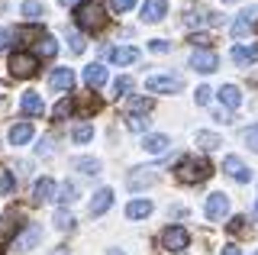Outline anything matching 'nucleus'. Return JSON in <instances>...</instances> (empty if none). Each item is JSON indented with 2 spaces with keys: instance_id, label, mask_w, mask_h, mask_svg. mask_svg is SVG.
Wrapping results in <instances>:
<instances>
[{
  "instance_id": "1",
  "label": "nucleus",
  "mask_w": 258,
  "mask_h": 255,
  "mask_svg": "<svg viewBox=\"0 0 258 255\" xmlns=\"http://www.w3.org/2000/svg\"><path fill=\"white\" fill-rule=\"evenodd\" d=\"M75 20H78L81 29L94 33V29H103V26H107V10H103L100 0H81L78 10H75Z\"/></svg>"
},
{
  "instance_id": "2",
  "label": "nucleus",
  "mask_w": 258,
  "mask_h": 255,
  "mask_svg": "<svg viewBox=\"0 0 258 255\" xmlns=\"http://www.w3.org/2000/svg\"><path fill=\"white\" fill-rule=\"evenodd\" d=\"M210 174H213V165L207 162V158H181V165H177V178L184 181V184H200V181H207Z\"/></svg>"
},
{
  "instance_id": "3",
  "label": "nucleus",
  "mask_w": 258,
  "mask_h": 255,
  "mask_svg": "<svg viewBox=\"0 0 258 255\" xmlns=\"http://www.w3.org/2000/svg\"><path fill=\"white\" fill-rule=\"evenodd\" d=\"M216 23H220V17H216L213 10H210V7H187V10H184V26L187 29H200V26H216Z\"/></svg>"
},
{
  "instance_id": "4",
  "label": "nucleus",
  "mask_w": 258,
  "mask_h": 255,
  "mask_svg": "<svg viewBox=\"0 0 258 255\" xmlns=\"http://www.w3.org/2000/svg\"><path fill=\"white\" fill-rule=\"evenodd\" d=\"M36 68H39V58H36V55H29V52L10 55V75L13 78H32V75H36Z\"/></svg>"
},
{
  "instance_id": "5",
  "label": "nucleus",
  "mask_w": 258,
  "mask_h": 255,
  "mask_svg": "<svg viewBox=\"0 0 258 255\" xmlns=\"http://www.w3.org/2000/svg\"><path fill=\"white\" fill-rule=\"evenodd\" d=\"M190 242V233L184 226H168L165 233H161V245H165L168 252H184Z\"/></svg>"
},
{
  "instance_id": "6",
  "label": "nucleus",
  "mask_w": 258,
  "mask_h": 255,
  "mask_svg": "<svg viewBox=\"0 0 258 255\" xmlns=\"http://www.w3.org/2000/svg\"><path fill=\"white\" fill-rule=\"evenodd\" d=\"M145 87H149L152 94H174V91H181V87H184V81L177 75H155V78L145 81Z\"/></svg>"
},
{
  "instance_id": "7",
  "label": "nucleus",
  "mask_w": 258,
  "mask_h": 255,
  "mask_svg": "<svg viewBox=\"0 0 258 255\" xmlns=\"http://www.w3.org/2000/svg\"><path fill=\"white\" fill-rule=\"evenodd\" d=\"M223 171L229 174L232 181H239V184H248V181L255 178V174L248 171L245 165H242V158H239V155H226V158H223Z\"/></svg>"
},
{
  "instance_id": "8",
  "label": "nucleus",
  "mask_w": 258,
  "mask_h": 255,
  "mask_svg": "<svg viewBox=\"0 0 258 255\" xmlns=\"http://www.w3.org/2000/svg\"><path fill=\"white\" fill-rule=\"evenodd\" d=\"M255 26H258V7H248V10H242L239 17H236V23H232V36L242 39V36L252 33Z\"/></svg>"
},
{
  "instance_id": "9",
  "label": "nucleus",
  "mask_w": 258,
  "mask_h": 255,
  "mask_svg": "<svg viewBox=\"0 0 258 255\" xmlns=\"http://www.w3.org/2000/svg\"><path fill=\"white\" fill-rule=\"evenodd\" d=\"M216 65H220V58H216L213 49H194L190 68H197V71H204V75H210V71H216Z\"/></svg>"
},
{
  "instance_id": "10",
  "label": "nucleus",
  "mask_w": 258,
  "mask_h": 255,
  "mask_svg": "<svg viewBox=\"0 0 258 255\" xmlns=\"http://www.w3.org/2000/svg\"><path fill=\"white\" fill-rule=\"evenodd\" d=\"M226 213H229V197L220 194V190H216V194H210L207 197V217L213 220V223H220Z\"/></svg>"
},
{
  "instance_id": "11",
  "label": "nucleus",
  "mask_w": 258,
  "mask_h": 255,
  "mask_svg": "<svg viewBox=\"0 0 258 255\" xmlns=\"http://www.w3.org/2000/svg\"><path fill=\"white\" fill-rule=\"evenodd\" d=\"M155 181H158L155 168H133V171H129V178H126V184H129V190H142V187L155 184Z\"/></svg>"
},
{
  "instance_id": "12",
  "label": "nucleus",
  "mask_w": 258,
  "mask_h": 255,
  "mask_svg": "<svg viewBox=\"0 0 258 255\" xmlns=\"http://www.w3.org/2000/svg\"><path fill=\"white\" fill-rule=\"evenodd\" d=\"M42 239V226H36V223H29L26 226V233H20L13 239V249H20V252H29V249H36V242Z\"/></svg>"
},
{
  "instance_id": "13",
  "label": "nucleus",
  "mask_w": 258,
  "mask_h": 255,
  "mask_svg": "<svg viewBox=\"0 0 258 255\" xmlns=\"http://www.w3.org/2000/svg\"><path fill=\"white\" fill-rule=\"evenodd\" d=\"M107 58L113 65H133V61H139V49H133V45H116V49H107Z\"/></svg>"
},
{
  "instance_id": "14",
  "label": "nucleus",
  "mask_w": 258,
  "mask_h": 255,
  "mask_svg": "<svg viewBox=\"0 0 258 255\" xmlns=\"http://www.w3.org/2000/svg\"><path fill=\"white\" fill-rule=\"evenodd\" d=\"M142 149H145L149 155H165L168 149H171V139L161 136V133H149V136L142 139Z\"/></svg>"
},
{
  "instance_id": "15",
  "label": "nucleus",
  "mask_w": 258,
  "mask_h": 255,
  "mask_svg": "<svg viewBox=\"0 0 258 255\" xmlns=\"http://www.w3.org/2000/svg\"><path fill=\"white\" fill-rule=\"evenodd\" d=\"M165 13H168V0H145V4H142V20L145 23L165 20Z\"/></svg>"
},
{
  "instance_id": "16",
  "label": "nucleus",
  "mask_w": 258,
  "mask_h": 255,
  "mask_svg": "<svg viewBox=\"0 0 258 255\" xmlns=\"http://www.w3.org/2000/svg\"><path fill=\"white\" fill-rule=\"evenodd\" d=\"M48 84H52V91H71V87H75V71L71 68H55L52 78H48Z\"/></svg>"
},
{
  "instance_id": "17",
  "label": "nucleus",
  "mask_w": 258,
  "mask_h": 255,
  "mask_svg": "<svg viewBox=\"0 0 258 255\" xmlns=\"http://www.w3.org/2000/svg\"><path fill=\"white\" fill-rule=\"evenodd\" d=\"M113 207V190L110 187H100L94 194V201H91V217H100V213H107Z\"/></svg>"
},
{
  "instance_id": "18",
  "label": "nucleus",
  "mask_w": 258,
  "mask_h": 255,
  "mask_svg": "<svg viewBox=\"0 0 258 255\" xmlns=\"http://www.w3.org/2000/svg\"><path fill=\"white\" fill-rule=\"evenodd\" d=\"M55 197V181L52 178H39L36 184H32V201L36 204H45V201H52Z\"/></svg>"
},
{
  "instance_id": "19",
  "label": "nucleus",
  "mask_w": 258,
  "mask_h": 255,
  "mask_svg": "<svg viewBox=\"0 0 258 255\" xmlns=\"http://www.w3.org/2000/svg\"><path fill=\"white\" fill-rule=\"evenodd\" d=\"M232 61H236V65H252V61H258V42L236 45V49H232Z\"/></svg>"
},
{
  "instance_id": "20",
  "label": "nucleus",
  "mask_w": 258,
  "mask_h": 255,
  "mask_svg": "<svg viewBox=\"0 0 258 255\" xmlns=\"http://www.w3.org/2000/svg\"><path fill=\"white\" fill-rule=\"evenodd\" d=\"M20 107H23V113H29V116H42L45 103H42V97H39L36 91H26V94H23V100H20Z\"/></svg>"
},
{
  "instance_id": "21",
  "label": "nucleus",
  "mask_w": 258,
  "mask_h": 255,
  "mask_svg": "<svg viewBox=\"0 0 258 255\" xmlns=\"http://www.w3.org/2000/svg\"><path fill=\"white\" fill-rule=\"evenodd\" d=\"M84 84L94 87V91L103 87V84H107V68H103V65H87L84 68Z\"/></svg>"
},
{
  "instance_id": "22",
  "label": "nucleus",
  "mask_w": 258,
  "mask_h": 255,
  "mask_svg": "<svg viewBox=\"0 0 258 255\" xmlns=\"http://www.w3.org/2000/svg\"><path fill=\"white\" fill-rule=\"evenodd\" d=\"M220 100H223L229 110H236L239 103H242V91H239L236 84H223V87H220Z\"/></svg>"
},
{
  "instance_id": "23",
  "label": "nucleus",
  "mask_w": 258,
  "mask_h": 255,
  "mask_svg": "<svg viewBox=\"0 0 258 255\" xmlns=\"http://www.w3.org/2000/svg\"><path fill=\"white\" fill-rule=\"evenodd\" d=\"M32 139V123H16L10 130V146H26Z\"/></svg>"
},
{
  "instance_id": "24",
  "label": "nucleus",
  "mask_w": 258,
  "mask_h": 255,
  "mask_svg": "<svg viewBox=\"0 0 258 255\" xmlns=\"http://www.w3.org/2000/svg\"><path fill=\"white\" fill-rule=\"evenodd\" d=\"M10 39H16V42H39V39H42V29L39 26H20L16 33H10Z\"/></svg>"
},
{
  "instance_id": "25",
  "label": "nucleus",
  "mask_w": 258,
  "mask_h": 255,
  "mask_svg": "<svg viewBox=\"0 0 258 255\" xmlns=\"http://www.w3.org/2000/svg\"><path fill=\"white\" fill-rule=\"evenodd\" d=\"M149 213H152V201H133V204L126 207V217L129 220H145Z\"/></svg>"
},
{
  "instance_id": "26",
  "label": "nucleus",
  "mask_w": 258,
  "mask_h": 255,
  "mask_svg": "<svg viewBox=\"0 0 258 255\" xmlns=\"http://www.w3.org/2000/svg\"><path fill=\"white\" fill-rule=\"evenodd\" d=\"M197 146H200V149H207V152H213V149H220V146H223V139L216 136V133H197Z\"/></svg>"
},
{
  "instance_id": "27",
  "label": "nucleus",
  "mask_w": 258,
  "mask_h": 255,
  "mask_svg": "<svg viewBox=\"0 0 258 255\" xmlns=\"http://www.w3.org/2000/svg\"><path fill=\"white\" fill-rule=\"evenodd\" d=\"M23 13H26V17L36 23V20H42V13H45V4L42 0H26V4H23Z\"/></svg>"
},
{
  "instance_id": "28",
  "label": "nucleus",
  "mask_w": 258,
  "mask_h": 255,
  "mask_svg": "<svg viewBox=\"0 0 258 255\" xmlns=\"http://www.w3.org/2000/svg\"><path fill=\"white\" fill-rule=\"evenodd\" d=\"M55 52H58V42H55L52 36L39 39V55H42V58H55Z\"/></svg>"
},
{
  "instance_id": "29",
  "label": "nucleus",
  "mask_w": 258,
  "mask_h": 255,
  "mask_svg": "<svg viewBox=\"0 0 258 255\" xmlns=\"http://www.w3.org/2000/svg\"><path fill=\"white\" fill-rule=\"evenodd\" d=\"M149 110H152V100L149 97H133V100H129V107H126V113H145V116H149Z\"/></svg>"
},
{
  "instance_id": "30",
  "label": "nucleus",
  "mask_w": 258,
  "mask_h": 255,
  "mask_svg": "<svg viewBox=\"0 0 258 255\" xmlns=\"http://www.w3.org/2000/svg\"><path fill=\"white\" fill-rule=\"evenodd\" d=\"M58 201H61V204H75V201H78V184H75V181H64V184H61Z\"/></svg>"
},
{
  "instance_id": "31",
  "label": "nucleus",
  "mask_w": 258,
  "mask_h": 255,
  "mask_svg": "<svg viewBox=\"0 0 258 255\" xmlns=\"http://www.w3.org/2000/svg\"><path fill=\"white\" fill-rule=\"evenodd\" d=\"M126 126H129L133 133H145L149 119H145V113H126Z\"/></svg>"
},
{
  "instance_id": "32",
  "label": "nucleus",
  "mask_w": 258,
  "mask_h": 255,
  "mask_svg": "<svg viewBox=\"0 0 258 255\" xmlns=\"http://www.w3.org/2000/svg\"><path fill=\"white\" fill-rule=\"evenodd\" d=\"M75 168H81L84 174H100V162H97V158H78Z\"/></svg>"
},
{
  "instance_id": "33",
  "label": "nucleus",
  "mask_w": 258,
  "mask_h": 255,
  "mask_svg": "<svg viewBox=\"0 0 258 255\" xmlns=\"http://www.w3.org/2000/svg\"><path fill=\"white\" fill-rule=\"evenodd\" d=\"M71 139H75V142H91V139H94V126H87V123L75 126V133H71Z\"/></svg>"
},
{
  "instance_id": "34",
  "label": "nucleus",
  "mask_w": 258,
  "mask_h": 255,
  "mask_svg": "<svg viewBox=\"0 0 258 255\" xmlns=\"http://www.w3.org/2000/svg\"><path fill=\"white\" fill-rule=\"evenodd\" d=\"M13 220H16V213L10 210V213H7V217H4V223H0V242H4V239L13 233V226H20V223H13Z\"/></svg>"
},
{
  "instance_id": "35",
  "label": "nucleus",
  "mask_w": 258,
  "mask_h": 255,
  "mask_svg": "<svg viewBox=\"0 0 258 255\" xmlns=\"http://www.w3.org/2000/svg\"><path fill=\"white\" fill-rule=\"evenodd\" d=\"M71 113H75V103H71L68 97L58 100V107H55V119H64V116H71Z\"/></svg>"
},
{
  "instance_id": "36",
  "label": "nucleus",
  "mask_w": 258,
  "mask_h": 255,
  "mask_svg": "<svg viewBox=\"0 0 258 255\" xmlns=\"http://www.w3.org/2000/svg\"><path fill=\"white\" fill-rule=\"evenodd\" d=\"M55 226H58V229H71V226H75V217H71L68 210H58V213H55Z\"/></svg>"
},
{
  "instance_id": "37",
  "label": "nucleus",
  "mask_w": 258,
  "mask_h": 255,
  "mask_svg": "<svg viewBox=\"0 0 258 255\" xmlns=\"http://www.w3.org/2000/svg\"><path fill=\"white\" fill-rule=\"evenodd\" d=\"M245 146L252 149V152H258V123H255V126H248V130H245Z\"/></svg>"
},
{
  "instance_id": "38",
  "label": "nucleus",
  "mask_w": 258,
  "mask_h": 255,
  "mask_svg": "<svg viewBox=\"0 0 258 255\" xmlns=\"http://www.w3.org/2000/svg\"><path fill=\"white\" fill-rule=\"evenodd\" d=\"M113 91H116L119 97H126V94L133 91V78H116V84H113Z\"/></svg>"
},
{
  "instance_id": "39",
  "label": "nucleus",
  "mask_w": 258,
  "mask_h": 255,
  "mask_svg": "<svg viewBox=\"0 0 258 255\" xmlns=\"http://www.w3.org/2000/svg\"><path fill=\"white\" fill-rule=\"evenodd\" d=\"M0 194H13V174L0 171Z\"/></svg>"
},
{
  "instance_id": "40",
  "label": "nucleus",
  "mask_w": 258,
  "mask_h": 255,
  "mask_svg": "<svg viewBox=\"0 0 258 255\" xmlns=\"http://www.w3.org/2000/svg\"><path fill=\"white\" fill-rule=\"evenodd\" d=\"M68 42H71V52H75V55L84 52V36H81V33H68Z\"/></svg>"
},
{
  "instance_id": "41",
  "label": "nucleus",
  "mask_w": 258,
  "mask_h": 255,
  "mask_svg": "<svg viewBox=\"0 0 258 255\" xmlns=\"http://www.w3.org/2000/svg\"><path fill=\"white\" fill-rule=\"evenodd\" d=\"M210 94H213V91H210L207 84H204V87H197V94H194V100H197V107H207V103H210Z\"/></svg>"
},
{
  "instance_id": "42",
  "label": "nucleus",
  "mask_w": 258,
  "mask_h": 255,
  "mask_svg": "<svg viewBox=\"0 0 258 255\" xmlns=\"http://www.w3.org/2000/svg\"><path fill=\"white\" fill-rule=\"evenodd\" d=\"M149 49H152V52H158V55H165V52H171V45H168L165 39H152V42H149Z\"/></svg>"
},
{
  "instance_id": "43",
  "label": "nucleus",
  "mask_w": 258,
  "mask_h": 255,
  "mask_svg": "<svg viewBox=\"0 0 258 255\" xmlns=\"http://www.w3.org/2000/svg\"><path fill=\"white\" fill-rule=\"evenodd\" d=\"M226 226H229V233H245V217H232Z\"/></svg>"
},
{
  "instance_id": "44",
  "label": "nucleus",
  "mask_w": 258,
  "mask_h": 255,
  "mask_svg": "<svg viewBox=\"0 0 258 255\" xmlns=\"http://www.w3.org/2000/svg\"><path fill=\"white\" fill-rule=\"evenodd\" d=\"M133 7H136V0H113V10H119V13L133 10Z\"/></svg>"
},
{
  "instance_id": "45",
  "label": "nucleus",
  "mask_w": 258,
  "mask_h": 255,
  "mask_svg": "<svg viewBox=\"0 0 258 255\" xmlns=\"http://www.w3.org/2000/svg\"><path fill=\"white\" fill-rule=\"evenodd\" d=\"M190 42L197 45V49H210V39L204 36V33H197V36H190Z\"/></svg>"
},
{
  "instance_id": "46",
  "label": "nucleus",
  "mask_w": 258,
  "mask_h": 255,
  "mask_svg": "<svg viewBox=\"0 0 258 255\" xmlns=\"http://www.w3.org/2000/svg\"><path fill=\"white\" fill-rule=\"evenodd\" d=\"M223 255H242V252H239V245L229 242V245H223Z\"/></svg>"
},
{
  "instance_id": "47",
  "label": "nucleus",
  "mask_w": 258,
  "mask_h": 255,
  "mask_svg": "<svg viewBox=\"0 0 258 255\" xmlns=\"http://www.w3.org/2000/svg\"><path fill=\"white\" fill-rule=\"evenodd\" d=\"M7 42H10V33H7V29H0V49H4Z\"/></svg>"
},
{
  "instance_id": "48",
  "label": "nucleus",
  "mask_w": 258,
  "mask_h": 255,
  "mask_svg": "<svg viewBox=\"0 0 258 255\" xmlns=\"http://www.w3.org/2000/svg\"><path fill=\"white\" fill-rule=\"evenodd\" d=\"M52 255H68V249H64V245H58V249H55Z\"/></svg>"
},
{
  "instance_id": "49",
  "label": "nucleus",
  "mask_w": 258,
  "mask_h": 255,
  "mask_svg": "<svg viewBox=\"0 0 258 255\" xmlns=\"http://www.w3.org/2000/svg\"><path fill=\"white\" fill-rule=\"evenodd\" d=\"M61 4H64V7H71V4H78V0H61Z\"/></svg>"
},
{
  "instance_id": "50",
  "label": "nucleus",
  "mask_w": 258,
  "mask_h": 255,
  "mask_svg": "<svg viewBox=\"0 0 258 255\" xmlns=\"http://www.w3.org/2000/svg\"><path fill=\"white\" fill-rule=\"evenodd\" d=\"M110 255H123V252H119V249H110Z\"/></svg>"
},
{
  "instance_id": "51",
  "label": "nucleus",
  "mask_w": 258,
  "mask_h": 255,
  "mask_svg": "<svg viewBox=\"0 0 258 255\" xmlns=\"http://www.w3.org/2000/svg\"><path fill=\"white\" fill-rule=\"evenodd\" d=\"M223 4H236V0H223Z\"/></svg>"
},
{
  "instance_id": "52",
  "label": "nucleus",
  "mask_w": 258,
  "mask_h": 255,
  "mask_svg": "<svg viewBox=\"0 0 258 255\" xmlns=\"http://www.w3.org/2000/svg\"><path fill=\"white\" fill-rule=\"evenodd\" d=\"M255 210H258V201H255Z\"/></svg>"
},
{
  "instance_id": "53",
  "label": "nucleus",
  "mask_w": 258,
  "mask_h": 255,
  "mask_svg": "<svg viewBox=\"0 0 258 255\" xmlns=\"http://www.w3.org/2000/svg\"><path fill=\"white\" fill-rule=\"evenodd\" d=\"M252 255H258V252H252Z\"/></svg>"
}]
</instances>
